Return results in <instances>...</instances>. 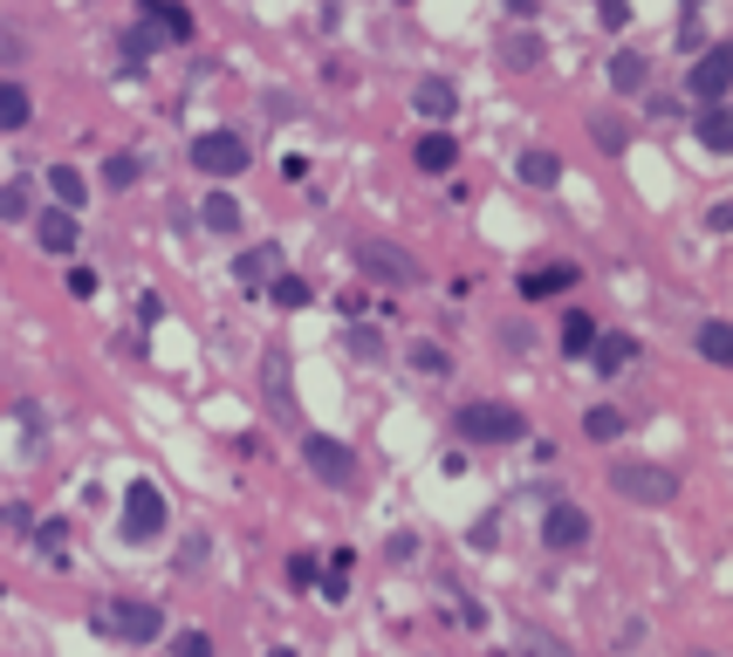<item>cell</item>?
<instances>
[{
    "instance_id": "1",
    "label": "cell",
    "mask_w": 733,
    "mask_h": 657,
    "mask_svg": "<svg viewBox=\"0 0 733 657\" xmlns=\"http://www.w3.org/2000/svg\"><path fill=\"white\" fill-rule=\"evenodd\" d=\"M452 432L473 439V445H515V439H528V425H521L515 404H487V397H480V404H460Z\"/></svg>"
},
{
    "instance_id": "2",
    "label": "cell",
    "mask_w": 733,
    "mask_h": 657,
    "mask_svg": "<svg viewBox=\"0 0 733 657\" xmlns=\"http://www.w3.org/2000/svg\"><path fill=\"white\" fill-rule=\"evenodd\" d=\"M611 487L624 500H638V507H665V500H678V473L672 466H651V459H617L611 466Z\"/></svg>"
},
{
    "instance_id": "3",
    "label": "cell",
    "mask_w": 733,
    "mask_h": 657,
    "mask_svg": "<svg viewBox=\"0 0 733 657\" xmlns=\"http://www.w3.org/2000/svg\"><path fill=\"white\" fill-rule=\"evenodd\" d=\"M96 623L110 630V637H123V644H151L165 630V617H158V602H131V596H110L104 610H96Z\"/></svg>"
},
{
    "instance_id": "4",
    "label": "cell",
    "mask_w": 733,
    "mask_h": 657,
    "mask_svg": "<svg viewBox=\"0 0 733 657\" xmlns=\"http://www.w3.org/2000/svg\"><path fill=\"white\" fill-rule=\"evenodd\" d=\"M192 165L206 171V179H234V171H247V138H234V131H199L192 138Z\"/></svg>"
},
{
    "instance_id": "5",
    "label": "cell",
    "mask_w": 733,
    "mask_h": 657,
    "mask_svg": "<svg viewBox=\"0 0 733 657\" xmlns=\"http://www.w3.org/2000/svg\"><path fill=\"white\" fill-rule=\"evenodd\" d=\"M302 459H309L316 479H330V487H357V452L322 439V432H302Z\"/></svg>"
},
{
    "instance_id": "6",
    "label": "cell",
    "mask_w": 733,
    "mask_h": 657,
    "mask_svg": "<svg viewBox=\"0 0 733 657\" xmlns=\"http://www.w3.org/2000/svg\"><path fill=\"white\" fill-rule=\"evenodd\" d=\"M357 267L377 274L385 288H412L418 282V261L404 254V247H391V240H357Z\"/></svg>"
},
{
    "instance_id": "7",
    "label": "cell",
    "mask_w": 733,
    "mask_h": 657,
    "mask_svg": "<svg viewBox=\"0 0 733 657\" xmlns=\"http://www.w3.org/2000/svg\"><path fill=\"white\" fill-rule=\"evenodd\" d=\"M123 535H131V541L165 535V493L151 487V479H138V487H131V500H123Z\"/></svg>"
},
{
    "instance_id": "8",
    "label": "cell",
    "mask_w": 733,
    "mask_h": 657,
    "mask_svg": "<svg viewBox=\"0 0 733 657\" xmlns=\"http://www.w3.org/2000/svg\"><path fill=\"white\" fill-rule=\"evenodd\" d=\"M542 541H548L555 554H576V548L590 541V514H583V507H569V500H555L548 521H542Z\"/></svg>"
},
{
    "instance_id": "9",
    "label": "cell",
    "mask_w": 733,
    "mask_h": 657,
    "mask_svg": "<svg viewBox=\"0 0 733 657\" xmlns=\"http://www.w3.org/2000/svg\"><path fill=\"white\" fill-rule=\"evenodd\" d=\"M138 14H144V28L158 41H192V14L179 0H138Z\"/></svg>"
},
{
    "instance_id": "10",
    "label": "cell",
    "mask_w": 733,
    "mask_h": 657,
    "mask_svg": "<svg viewBox=\"0 0 733 657\" xmlns=\"http://www.w3.org/2000/svg\"><path fill=\"white\" fill-rule=\"evenodd\" d=\"M726 48H706V56L693 62V75H686V89L699 96V104H720V89H726Z\"/></svg>"
},
{
    "instance_id": "11",
    "label": "cell",
    "mask_w": 733,
    "mask_h": 657,
    "mask_svg": "<svg viewBox=\"0 0 733 657\" xmlns=\"http://www.w3.org/2000/svg\"><path fill=\"white\" fill-rule=\"evenodd\" d=\"M576 282H583V267H576V261H548V267H535V274H521V295H569Z\"/></svg>"
},
{
    "instance_id": "12",
    "label": "cell",
    "mask_w": 733,
    "mask_h": 657,
    "mask_svg": "<svg viewBox=\"0 0 733 657\" xmlns=\"http://www.w3.org/2000/svg\"><path fill=\"white\" fill-rule=\"evenodd\" d=\"M412 110H425V117H452V110H460V96H452L446 75H418V83H412Z\"/></svg>"
},
{
    "instance_id": "13",
    "label": "cell",
    "mask_w": 733,
    "mask_h": 657,
    "mask_svg": "<svg viewBox=\"0 0 733 657\" xmlns=\"http://www.w3.org/2000/svg\"><path fill=\"white\" fill-rule=\"evenodd\" d=\"M412 165H418V171H433V179H446V171L460 165V144H452L446 131H433V138H418V151H412Z\"/></svg>"
},
{
    "instance_id": "14",
    "label": "cell",
    "mask_w": 733,
    "mask_h": 657,
    "mask_svg": "<svg viewBox=\"0 0 733 657\" xmlns=\"http://www.w3.org/2000/svg\"><path fill=\"white\" fill-rule=\"evenodd\" d=\"M515 657H576V650L542 623H515Z\"/></svg>"
},
{
    "instance_id": "15",
    "label": "cell",
    "mask_w": 733,
    "mask_h": 657,
    "mask_svg": "<svg viewBox=\"0 0 733 657\" xmlns=\"http://www.w3.org/2000/svg\"><path fill=\"white\" fill-rule=\"evenodd\" d=\"M35 240L48 247V254H75V213H62V206L42 213V219H35Z\"/></svg>"
},
{
    "instance_id": "16",
    "label": "cell",
    "mask_w": 733,
    "mask_h": 657,
    "mask_svg": "<svg viewBox=\"0 0 733 657\" xmlns=\"http://www.w3.org/2000/svg\"><path fill=\"white\" fill-rule=\"evenodd\" d=\"M548 56V48H542V35L535 28H515L508 41H500V62H508V69H535Z\"/></svg>"
},
{
    "instance_id": "17",
    "label": "cell",
    "mask_w": 733,
    "mask_h": 657,
    "mask_svg": "<svg viewBox=\"0 0 733 657\" xmlns=\"http://www.w3.org/2000/svg\"><path fill=\"white\" fill-rule=\"evenodd\" d=\"M261 377H268V411H274V418H295V404H288V363H282V357H268V363H261Z\"/></svg>"
},
{
    "instance_id": "18",
    "label": "cell",
    "mask_w": 733,
    "mask_h": 657,
    "mask_svg": "<svg viewBox=\"0 0 733 657\" xmlns=\"http://www.w3.org/2000/svg\"><path fill=\"white\" fill-rule=\"evenodd\" d=\"M35 117V104H28V89L21 83H0V131H21V123Z\"/></svg>"
},
{
    "instance_id": "19",
    "label": "cell",
    "mask_w": 733,
    "mask_h": 657,
    "mask_svg": "<svg viewBox=\"0 0 733 657\" xmlns=\"http://www.w3.org/2000/svg\"><path fill=\"white\" fill-rule=\"evenodd\" d=\"M48 192H56L62 199V213H75V206H83V171H75V165H56V171H48Z\"/></svg>"
},
{
    "instance_id": "20",
    "label": "cell",
    "mask_w": 733,
    "mask_h": 657,
    "mask_svg": "<svg viewBox=\"0 0 733 657\" xmlns=\"http://www.w3.org/2000/svg\"><path fill=\"white\" fill-rule=\"evenodd\" d=\"M699 357L706 363H733V322H706L699 329Z\"/></svg>"
},
{
    "instance_id": "21",
    "label": "cell",
    "mask_w": 733,
    "mask_h": 657,
    "mask_svg": "<svg viewBox=\"0 0 733 657\" xmlns=\"http://www.w3.org/2000/svg\"><path fill=\"white\" fill-rule=\"evenodd\" d=\"M699 144H706V151H726V144H733V123H726V110H720V104H706V110H699Z\"/></svg>"
},
{
    "instance_id": "22",
    "label": "cell",
    "mask_w": 733,
    "mask_h": 657,
    "mask_svg": "<svg viewBox=\"0 0 733 657\" xmlns=\"http://www.w3.org/2000/svg\"><path fill=\"white\" fill-rule=\"evenodd\" d=\"M274 267H282V247H255V254H240V267H234V274H240L247 288H255V282H268Z\"/></svg>"
},
{
    "instance_id": "23",
    "label": "cell",
    "mask_w": 733,
    "mask_h": 657,
    "mask_svg": "<svg viewBox=\"0 0 733 657\" xmlns=\"http://www.w3.org/2000/svg\"><path fill=\"white\" fill-rule=\"evenodd\" d=\"M563 349H569V357H590V349H596V322L590 315H563Z\"/></svg>"
},
{
    "instance_id": "24",
    "label": "cell",
    "mask_w": 733,
    "mask_h": 657,
    "mask_svg": "<svg viewBox=\"0 0 733 657\" xmlns=\"http://www.w3.org/2000/svg\"><path fill=\"white\" fill-rule=\"evenodd\" d=\"M521 179L528 186H555V179H563V158H555V151H528V158H521Z\"/></svg>"
},
{
    "instance_id": "25",
    "label": "cell",
    "mask_w": 733,
    "mask_h": 657,
    "mask_svg": "<svg viewBox=\"0 0 733 657\" xmlns=\"http://www.w3.org/2000/svg\"><path fill=\"white\" fill-rule=\"evenodd\" d=\"M199 219H206L213 234H234V226H240V206H234V199H226V192H213L206 206H199Z\"/></svg>"
},
{
    "instance_id": "26",
    "label": "cell",
    "mask_w": 733,
    "mask_h": 657,
    "mask_svg": "<svg viewBox=\"0 0 733 657\" xmlns=\"http://www.w3.org/2000/svg\"><path fill=\"white\" fill-rule=\"evenodd\" d=\"M590 357H596V370H603V377H617V370L630 363V343H624V336H596Z\"/></svg>"
},
{
    "instance_id": "27",
    "label": "cell",
    "mask_w": 733,
    "mask_h": 657,
    "mask_svg": "<svg viewBox=\"0 0 733 657\" xmlns=\"http://www.w3.org/2000/svg\"><path fill=\"white\" fill-rule=\"evenodd\" d=\"M583 432L590 439H624V411H617V404H596V411L583 418Z\"/></svg>"
},
{
    "instance_id": "28",
    "label": "cell",
    "mask_w": 733,
    "mask_h": 657,
    "mask_svg": "<svg viewBox=\"0 0 733 657\" xmlns=\"http://www.w3.org/2000/svg\"><path fill=\"white\" fill-rule=\"evenodd\" d=\"M611 83L617 89H645V56H630V48H624V56H611Z\"/></svg>"
},
{
    "instance_id": "29",
    "label": "cell",
    "mask_w": 733,
    "mask_h": 657,
    "mask_svg": "<svg viewBox=\"0 0 733 657\" xmlns=\"http://www.w3.org/2000/svg\"><path fill=\"white\" fill-rule=\"evenodd\" d=\"M172 657H213V637L206 630H179V637H172Z\"/></svg>"
},
{
    "instance_id": "30",
    "label": "cell",
    "mask_w": 733,
    "mask_h": 657,
    "mask_svg": "<svg viewBox=\"0 0 733 657\" xmlns=\"http://www.w3.org/2000/svg\"><path fill=\"white\" fill-rule=\"evenodd\" d=\"M274 301H282V309H309V282H295V274H282V282H274Z\"/></svg>"
},
{
    "instance_id": "31",
    "label": "cell",
    "mask_w": 733,
    "mask_h": 657,
    "mask_svg": "<svg viewBox=\"0 0 733 657\" xmlns=\"http://www.w3.org/2000/svg\"><path fill=\"white\" fill-rule=\"evenodd\" d=\"M28 213V186H0V219H21Z\"/></svg>"
},
{
    "instance_id": "32",
    "label": "cell",
    "mask_w": 733,
    "mask_h": 657,
    "mask_svg": "<svg viewBox=\"0 0 733 657\" xmlns=\"http://www.w3.org/2000/svg\"><path fill=\"white\" fill-rule=\"evenodd\" d=\"M151 48H158V35H151V28H131V35H123V56H131V62H144Z\"/></svg>"
},
{
    "instance_id": "33",
    "label": "cell",
    "mask_w": 733,
    "mask_h": 657,
    "mask_svg": "<svg viewBox=\"0 0 733 657\" xmlns=\"http://www.w3.org/2000/svg\"><path fill=\"white\" fill-rule=\"evenodd\" d=\"M590 131H596V144H611V151L624 144V123H617V117H596V123H590Z\"/></svg>"
},
{
    "instance_id": "34",
    "label": "cell",
    "mask_w": 733,
    "mask_h": 657,
    "mask_svg": "<svg viewBox=\"0 0 733 657\" xmlns=\"http://www.w3.org/2000/svg\"><path fill=\"white\" fill-rule=\"evenodd\" d=\"M104 179H110V186L123 192V186H131V179H138V158H110V171H104Z\"/></svg>"
},
{
    "instance_id": "35",
    "label": "cell",
    "mask_w": 733,
    "mask_h": 657,
    "mask_svg": "<svg viewBox=\"0 0 733 657\" xmlns=\"http://www.w3.org/2000/svg\"><path fill=\"white\" fill-rule=\"evenodd\" d=\"M69 295H75V301H90V295H96V274H90V267H75V274H69Z\"/></svg>"
},
{
    "instance_id": "36",
    "label": "cell",
    "mask_w": 733,
    "mask_h": 657,
    "mask_svg": "<svg viewBox=\"0 0 733 657\" xmlns=\"http://www.w3.org/2000/svg\"><path fill=\"white\" fill-rule=\"evenodd\" d=\"M624 21H630V8H624V0H603V28H624Z\"/></svg>"
},
{
    "instance_id": "37",
    "label": "cell",
    "mask_w": 733,
    "mask_h": 657,
    "mask_svg": "<svg viewBox=\"0 0 733 657\" xmlns=\"http://www.w3.org/2000/svg\"><path fill=\"white\" fill-rule=\"evenodd\" d=\"M535 8H542V0H508V14H515V21H528Z\"/></svg>"
},
{
    "instance_id": "38",
    "label": "cell",
    "mask_w": 733,
    "mask_h": 657,
    "mask_svg": "<svg viewBox=\"0 0 733 657\" xmlns=\"http://www.w3.org/2000/svg\"><path fill=\"white\" fill-rule=\"evenodd\" d=\"M706 657H713V650H706Z\"/></svg>"
}]
</instances>
